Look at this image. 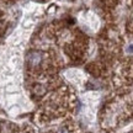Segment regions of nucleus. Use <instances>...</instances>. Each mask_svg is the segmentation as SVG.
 <instances>
[{
	"label": "nucleus",
	"instance_id": "f257e3e1",
	"mask_svg": "<svg viewBox=\"0 0 133 133\" xmlns=\"http://www.w3.org/2000/svg\"><path fill=\"white\" fill-rule=\"evenodd\" d=\"M29 63L30 65L32 66H37L39 63H41V61H42V54L38 52H31L29 54Z\"/></svg>",
	"mask_w": 133,
	"mask_h": 133
}]
</instances>
